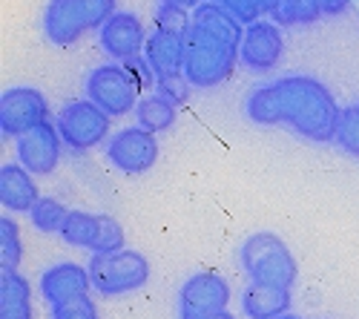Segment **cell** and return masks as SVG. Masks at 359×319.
Segmentation results:
<instances>
[{"mask_svg": "<svg viewBox=\"0 0 359 319\" xmlns=\"http://www.w3.org/2000/svg\"><path fill=\"white\" fill-rule=\"evenodd\" d=\"M86 98L98 104L107 115L112 118H121L127 112H135L138 101H141V86L133 78V72L127 69V64L112 61V64H101L86 75Z\"/></svg>", "mask_w": 359, "mask_h": 319, "instance_id": "cell-6", "label": "cell"}, {"mask_svg": "<svg viewBox=\"0 0 359 319\" xmlns=\"http://www.w3.org/2000/svg\"><path fill=\"white\" fill-rule=\"evenodd\" d=\"M334 141L339 144V150L359 158V101L348 104L339 112V124H337V135Z\"/></svg>", "mask_w": 359, "mask_h": 319, "instance_id": "cell-23", "label": "cell"}, {"mask_svg": "<svg viewBox=\"0 0 359 319\" xmlns=\"http://www.w3.org/2000/svg\"><path fill=\"white\" fill-rule=\"evenodd\" d=\"M230 285L216 271H198L178 291V319H210L230 305Z\"/></svg>", "mask_w": 359, "mask_h": 319, "instance_id": "cell-8", "label": "cell"}, {"mask_svg": "<svg viewBox=\"0 0 359 319\" xmlns=\"http://www.w3.org/2000/svg\"><path fill=\"white\" fill-rule=\"evenodd\" d=\"M184 55H187L184 35L161 32V29H156V32L147 38V46H144V57L149 61V67H153L156 78L182 75L184 72Z\"/></svg>", "mask_w": 359, "mask_h": 319, "instance_id": "cell-16", "label": "cell"}, {"mask_svg": "<svg viewBox=\"0 0 359 319\" xmlns=\"http://www.w3.org/2000/svg\"><path fill=\"white\" fill-rule=\"evenodd\" d=\"M49 121V101L35 86H9L0 95V133L4 138H20Z\"/></svg>", "mask_w": 359, "mask_h": 319, "instance_id": "cell-9", "label": "cell"}, {"mask_svg": "<svg viewBox=\"0 0 359 319\" xmlns=\"http://www.w3.org/2000/svg\"><path fill=\"white\" fill-rule=\"evenodd\" d=\"M118 12V0H49L43 35L55 46H75L89 29H101Z\"/></svg>", "mask_w": 359, "mask_h": 319, "instance_id": "cell-4", "label": "cell"}, {"mask_svg": "<svg viewBox=\"0 0 359 319\" xmlns=\"http://www.w3.org/2000/svg\"><path fill=\"white\" fill-rule=\"evenodd\" d=\"M253 6L259 12V18H273L276 9L282 6V0H253Z\"/></svg>", "mask_w": 359, "mask_h": 319, "instance_id": "cell-31", "label": "cell"}, {"mask_svg": "<svg viewBox=\"0 0 359 319\" xmlns=\"http://www.w3.org/2000/svg\"><path fill=\"white\" fill-rule=\"evenodd\" d=\"M86 268H89V279H93V291L101 297L135 294L149 282V259L133 247H121L112 253H93Z\"/></svg>", "mask_w": 359, "mask_h": 319, "instance_id": "cell-5", "label": "cell"}, {"mask_svg": "<svg viewBox=\"0 0 359 319\" xmlns=\"http://www.w3.org/2000/svg\"><path fill=\"white\" fill-rule=\"evenodd\" d=\"M127 69L133 72V78L138 81V86H141V93H149V90H156V72H153V67H149V61L144 55H138V57H133V61H127Z\"/></svg>", "mask_w": 359, "mask_h": 319, "instance_id": "cell-29", "label": "cell"}, {"mask_svg": "<svg viewBox=\"0 0 359 319\" xmlns=\"http://www.w3.org/2000/svg\"><path fill=\"white\" fill-rule=\"evenodd\" d=\"M167 4H175V6H184V9H196V6H201L204 4V0H167Z\"/></svg>", "mask_w": 359, "mask_h": 319, "instance_id": "cell-32", "label": "cell"}, {"mask_svg": "<svg viewBox=\"0 0 359 319\" xmlns=\"http://www.w3.org/2000/svg\"><path fill=\"white\" fill-rule=\"evenodd\" d=\"M20 256H23L20 230H18V224L4 213V219H0V268L18 271Z\"/></svg>", "mask_w": 359, "mask_h": 319, "instance_id": "cell-24", "label": "cell"}, {"mask_svg": "<svg viewBox=\"0 0 359 319\" xmlns=\"http://www.w3.org/2000/svg\"><path fill=\"white\" fill-rule=\"evenodd\" d=\"M242 38L245 23H238L222 4L204 0L193 9L190 29L184 35V78L193 90H216L236 72Z\"/></svg>", "mask_w": 359, "mask_h": 319, "instance_id": "cell-2", "label": "cell"}, {"mask_svg": "<svg viewBox=\"0 0 359 319\" xmlns=\"http://www.w3.org/2000/svg\"><path fill=\"white\" fill-rule=\"evenodd\" d=\"M0 319H32V287L9 268H0Z\"/></svg>", "mask_w": 359, "mask_h": 319, "instance_id": "cell-18", "label": "cell"}, {"mask_svg": "<svg viewBox=\"0 0 359 319\" xmlns=\"http://www.w3.org/2000/svg\"><path fill=\"white\" fill-rule=\"evenodd\" d=\"M121 247H124L121 222L98 213V233H95V242H93V253H112V250H121Z\"/></svg>", "mask_w": 359, "mask_h": 319, "instance_id": "cell-26", "label": "cell"}, {"mask_svg": "<svg viewBox=\"0 0 359 319\" xmlns=\"http://www.w3.org/2000/svg\"><path fill=\"white\" fill-rule=\"evenodd\" d=\"M135 118H138V127H144L149 133H167L178 118V107L153 90V93L141 95V101L135 107Z\"/></svg>", "mask_w": 359, "mask_h": 319, "instance_id": "cell-19", "label": "cell"}, {"mask_svg": "<svg viewBox=\"0 0 359 319\" xmlns=\"http://www.w3.org/2000/svg\"><path fill=\"white\" fill-rule=\"evenodd\" d=\"M98 233V216L95 213H86V210H69L64 224H61V236L69 247H83V250H93Z\"/></svg>", "mask_w": 359, "mask_h": 319, "instance_id": "cell-20", "label": "cell"}, {"mask_svg": "<svg viewBox=\"0 0 359 319\" xmlns=\"http://www.w3.org/2000/svg\"><path fill=\"white\" fill-rule=\"evenodd\" d=\"M107 158L115 170L127 172V176H141V172L153 170V164L158 161L156 133L144 127H124L112 133L107 141Z\"/></svg>", "mask_w": 359, "mask_h": 319, "instance_id": "cell-10", "label": "cell"}, {"mask_svg": "<svg viewBox=\"0 0 359 319\" xmlns=\"http://www.w3.org/2000/svg\"><path fill=\"white\" fill-rule=\"evenodd\" d=\"M38 184L35 176L20 161H6L0 167V205L9 213H29L38 205Z\"/></svg>", "mask_w": 359, "mask_h": 319, "instance_id": "cell-15", "label": "cell"}, {"mask_svg": "<svg viewBox=\"0 0 359 319\" xmlns=\"http://www.w3.org/2000/svg\"><path fill=\"white\" fill-rule=\"evenodd\" d=\"M290 291L250 282L242 291V311L248 319H276L290 311Z\"/></svg>", "mask_w": 359, "mask_h": 319, "instance_id": "cell-17", "label": "cell"}, {"mask_svg": "<svg viewBox=\"0 0 359 319\" xmlns=\"http://www.w3.org/2000/svg\"><path fill=\"white\" fill-rule=\"evenodd\" d=\"M190 81L184 78V72L182 75H170V78H158L156 81V93H161L164 98H170L175 107L178 104H184L187 98H190Z\"/></svg>", "mask_w": 359, "mask_h": 319, "instance_id": "cell-28", "label": "cell"}, {"mask_svg": "<svg viewBox=\"0 0 359 319\" xmlns=\"http://www.w3.org/2000/svg\"><path fill=\"white\" fill-rule=\"evenodd\" d=\"M147 29H144V20L135 15V12H115L101 29H98V43L101 49L112 57V61H133V57L144 55V46H147Z\"/></svg>", "mask_w": 359, "mask_h": 319, "instance_id": "cell-12", "label": "cell"}, {"mask_svg": "<svg viewBox=\"0 0 359 319\" xmlns=\"http://www.w3.org/2000/svg\"><path fill=\"white\" fill-rule=\"evenodd\" d=\"M67 213L69 210L61 205V201L46 196V198H38V205L29 210V222H32L35 230H41V233H61V224H64Z\"/></svg>", "mask_w": 359, "mask_h": 319, "instance_id": "cell-22", "label": "cell"}, {"mask_svg": "<svg viewBox=\"0 0 359 319\" xmlns=\"http://www.w3.org/2000/svg\"><path fill=\"white\" fill-rule=\"evenodd\" d=\"M49 311H52V319H101L98 305H95V299H89V294L75 297L64 305H55Z\"/></svg>", "mask_w": 359, "mask_h": 319, "instance_id": "cell-27", "label": "cell"}, {"mask_svg": "<svg viewBox=\"0 0 359 319\" xmlns=\"http://www.w3.org/2000/svg\"><path fill=\"white\" fill-rule=\"evenodd\" d=\"M109 121H112V115H107L89 98L69 101L55 115V127L72 153L95 150L98 144L109 141Z\"/></svg>", "mask_w": 359, "mask_h": 319, "instance_id": "cell-7", "label": "cell"}, {"mask_svg": "<svg viewBox=\"0 0 359 319\" xmlns=\"http://www.w3.org/2000/svg\"><path fill=\"white\" fill-rule=\"evenodd\" d=\"M64 138L52 121L38 124L18 138V161L32 172V176H49V172L61 161Z\"/></svg>", "mask_w": 359, "mask_h": 319, "instance_id": "cell-13", "label": "cell"}, {"mask_svg": "<svg viewBox=\"0 0 359 319\" xmlns=\"http://www.w3.org/2000/svg\"><path fill=\"white\" fill-rule=\"evenodd\" d=\"M41 297L46 299L49 308L64 305L75 297H83L93 291V279H89V268H81L75 262H57L41 273Z\"/></svg>", "mask_w": 359, "mask_h": 319, "instance_id": "cell-14", "label": "cell"}, {"mask_svg": "<svg viewBox=\"0 0 359 319\" xmlns=\"http://www.w3.org/2000/svg\"><path fill=\"white\" fill-rule=\"evenodd\" d=\"M319 6L327 18H337V15H345L351 9V0H319Z\"/></svg>", "mask_w": 359, "mask_h": 319, "instance_id": "cell-30", "label": "cell"}, {"mask_svg": "<svg viewBox=\"0 0 359 319\" xmlns=\"http://www.w3.org/2000/svg\"><path fill=\"white\" fill-rule=\"evenodd\" d=\"M319 18H325L319 0H282V6L271 20L279 26H308L316 23Z\"/></svg>", "mask_w": 359, "mask_h": 319, "instance_id": "cell-21", "label": "cell"}, {"mask_svg": "<svg viewBox=\"0 0 359 319\" xmlns=\"http://www.w3.org/2000/svg\"><path fill=\"white\" fill-rule=\"evenodd\" d=\"M190 18H193L190 9L175 6V4H167V0H158V6H156V29H161V32L187 35Z\"/></svg>", "mask_w": 359, "mask_h": 319, "instance_id": "cell-25", "label": "cell"}, {"mask_svg": "<svg viewBox=\"0 0 359 319\" xmlns=\"http://www.w3.org/2000/svg\"><path fill=\"white\" fill-rule=\"evenodd\" d=\"M282 57H285V35L279 23H273L271 18H259L245 26L238 64L248 72H256V75L271 72L282 64Z\"/></svg>", "mask_w": 359, "mask_h": 319, "instance_id": "cell-11", "label": "cell"}, {"mask_svg": "<svg viewBox=\"0 0 359 319\" xmlns=\"http://www.w3.org/2000/svg\"><path fill=\"white\" fill-rule=\"evenodd\" d=\"M276 319H302V316H296V313L287 311V313H282V316H276Z\"/></svg>", "mask_w": 359, "mask_h": 319, "instance_id": "cell-34", "label": "cell"}, {"mask_svg": "<svg viewBox=\"0 0 359 319\" xmlns=\"http://www.w3.org/2000/svg\"><path fill=\"white\" fill-rule=\"evenodd\" d=\"M238 262H242L245 273L256 285H271L282 287V291H293L299 265L287 247V242L271 230H256L250 233L242 247H238Z\"/></svg>", "mask_w": 359, "mask_h": 319, "instance_id": "cell-3", "label": "cell"}, {"mask_svg": "<svg viewBox=\"0 0 359 319\" xmlns=\"http://www.w3.org/2000/svg\"><path fill=\"white\" fill-rule=\"evenodd\" d=\"M210 319H236V316H233L230 311H219V313H213Z\"/></svg>", "mask_w": 359, "mask_h": 319, "instance_id": "cell-33", "label": "cell"}, {"mask_svg": "<svg viewBox=\"0 0 359 319\" xmlns=\"http://www.w3.org/2000/svg\"><path fill=\"white\" fill-rule=\"evenodd\" d=\"M213 4H224V0H213Z\"/></svg>", "mask_w": 359, "mask_h": 319, "instance_id": "cell-35", "label": "cell"}, {"mask_svg": "<svg viewBox=\"0 0 359 319\" xmlns=\"http://www.w3.org/2000/svg\"><path fill=\"white\" fill-rule=\"evenodd\" d=\"M339 104L313 75H285L273 83L250 90L245 115L259 127H290L299 138L313 144L334 141L339 124Z\"/></svg>", "mask_w": 359, "mask_h": 319, "instance_id": "cell-1", "label": "cell"}]
</instances>
